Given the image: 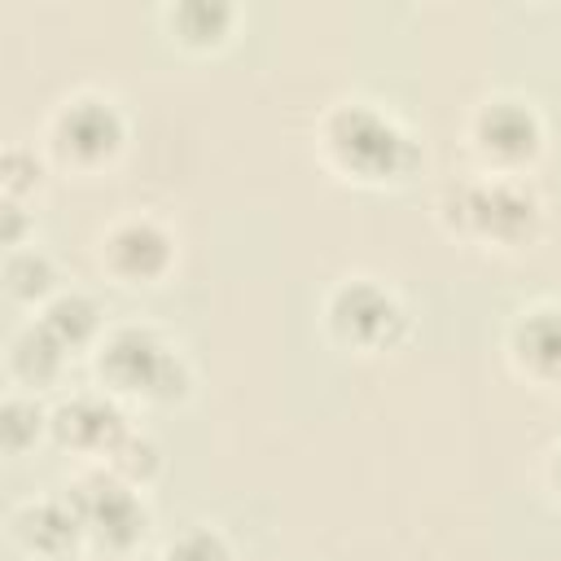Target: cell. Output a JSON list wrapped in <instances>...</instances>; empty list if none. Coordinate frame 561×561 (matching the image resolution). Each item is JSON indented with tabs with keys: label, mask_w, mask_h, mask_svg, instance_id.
I'll return each instance as SVG.
<instances>
[{
	"label": "cell",
	"mask_w": 561,
	"mask_h": 561,
	"mask_svg": "<svg viewBox=\"0 0 561 561\" xmlns=\"http://www.w3.org/2000/svg\"><path fill=\"white\" fill-rule=\"evenodd\" d=\"M92 373L118 403H184L193 394V364L175 337L149 320H118L92 346Z\"/></svg>",
	"instance_id": "3"
},
{
	"label": "cell",
	"mask_w": 561,
	"mask_h": 561,
	"mask_svg": "<svg viewBox=\"0 0 561 561\" xmlns=\"http://www.w3.org/2000/svg\"><path fill=\"white\" fill-rule=\"evenodd\" d=\"M44 438H53V408L39 394L9 390L0 403V447L9 456H26Z\"/></svg>",
	"instance_id": "16"
},
{
	"label": "cell",
	"mask_w": 561,
	"mask_h": 561,
	"mask_svg": "<svg viewBox=\"0 0 561 561\" xmlns=\"http://www.w3.org/2000/svg\"><path fill=\"white\" fill-rule=\"evenodd\" d=\"M0 237H4V250L35 245V210L22 206V202H4L0 197Z\"/></svg>",
	"instance_id": "20"
},
{
	"label": "cell",
	"mask_w": 561,
	"mask_h": 561,
	"mask_svg": "<svg viewBox=\"0 0 561 561\" xmlns=\"http://www.w3.org/2000/svg\"><path fill=\"white\" fill-rule=\"evenodd\" d=\"M320 324L337 351L373 359V355L394 351L408 337L412 316L394 285H386L381 276H368V272H346L329 285V294L320 302Z\"/></svg>",
	"instance_id": "5"
},
{
	"label": "cell",
	"mask_w": 561,
	"mask_h": 561,
	"mask_svg": "<svg viewBox=\"0 0 561 561\" xmlns=\"http://www.w3.org/2000/svg\"><path fill=\"white\" fill-rule=\"evenodd\" d=\"M101 469H110L114 478H123V482H131V486H149L158 473H162V447H158V438L153 434H145L140 425H131L127 434H123V443L105 456V465Z\"/></svg>",
	"instance_id": "18"
},
{
	"label": "cell",
	"mask_w": 561,
	"mask_h": 561,
	"mask_svg": "<svg viewBox=\"0 0 561 561\" xmlns=\"http://www.w3.org/2000/svg\"><path fill=\"white\" fill-rule=\"evenodd\" d=\"M70 368V351L31 316L22 320L9 342H4V373H9V386L13 390H26V394H44L53 386H61Z\"/></svg>",
	"instance_id": "12"
},
{
	"label": "cell",
	"mask_w": 561,
	"mask_h": 561,
	"mask_svg": "<svg viewBox=\"0 0 561 561\" xmlns=\"http://www.w3.org/2000/svg\"><path fill=\"white\" fill-rule=\"evenodd\" d=\"M9 539L31 561H70L79 548H88L83 522L66 491L31 495L9 513Z\"/></svg>",
	"instance_id": "11"
},
{
	"label": "cell",
	"mask_w": 561,
	"mask_h": 561,
	"mask_svg": "<svg viewBox=\"0 0 561 561\" xmlns=\"http://www.w3.org/2000/svg\"><path fill=\"white\" fill-rule=\"evenodd\" d=\"M96 263L123 289H153L175 272L180 237L153 210H123L96 232Z\"/></svg>",
	"instance_id": "7"
},
{
	"label": "cell",
	"mask_w": 561,
	"mask_h": 561,
	"mask_svg": "<svg viewBox=\"0 0 561 561\" xmlns=\"http://www.w3.org/2000/svg\"><path fill=\"white\" fill-rule=\"evenodd\" d=\"M0 285H4L9 302L31 307V311H39V307H44L53 294H61V289H66L57 259H53L48 250H39V245H18V250H4Z\"/></svg>",
	"instance_id": "15"
},
{
	"label": "cell",
	"mask_w": 561,
	"mask_h": 561,
	"mask_svg": "<svg viewBox=\"0 0 561 561\" xmlns=\"http://www.w3.org/2000/svg\"><path fill=\"white\" fill-rule=\"evenodd\" d=\"M35 320H39L70 355H75V351H92V346L101 342V333L110 329L101 302H96L88 289H79V285H66L61 294H53V298L35 311Z\"/></svg>",
	"instance_id": "14"
},
{
	"label": "cell",
	"mask_w": 561,
	"mask_h": 561,
	"mask_svg": "<svg viewBox=\"0 0 561 561\" xmlns=\"http://www.w3.org/2000/svg\"><path fill=\"white\" fill-rule=\"evenodd\" d=\"M158 22L167 26V35L184 53H210V48L228 44V35L237 26V4H228V0H175V4L158 9Z\"/></svg>",
	"instance_id": "13"
},
{
	"label": "cell",
	"mask_w": 561,
	"mask_h": 561,
	"mask_svg": "<svg viewBox=\"0 0 561 561\" xmlns=\"http://www.w3.org/2000/svg\"><path fill=\"white\" fill-rule=\"evenodd\" d=\"M434 215L447 237L473 250L522 254L543 232V193L535 188L530 175L469 171L438 193Z\"/></svg>",
	"instance_id": "2"
},
{
	"label": "cell",
	"mask_w": 561,
	"mask_h": 561,
	"mask_svg": "<svg viewBox=\"0 0 561 561\" xmlns=\"http://www.w3.org/2000/svg\"><path fill=\"white\" fill-rule=\"evenodd\" d=\"M66 495H70L79 522H83L88 548L110 552V557H127L131 548L145 543V535H149V504H145L140 486L114 478L101 465H88V469L75 473Z\"/></svg>",
	"instance_id": "8"
},
{
	"label": "cell",
	"mask_w": 561,
	"mask_h": 561,
	"mask_svg": "<svg viewBox=\"0 0 561 561\" xmlns=\"http://www.w3.org/2000/svg\"><path fill=\"white\" fill-rule=\"evenodd\" d=\"M508 368L535 390H561V298H535L504 329Z\"/></svg>",
	"instance_id": "10"
},
{
	"label": "cell",
	"mask_w": 561,
	"mask_h": 561,
	"mask_svg": "<svg viewBox=\"0 0 561 561\" xmlns=\"http://www.w3.org/2000/svg\"><path fill=\"white\" fill-rule=\"evenodd\" d=\"M158 561H232V543H228V535L219 526L193 522V526H184L180 535L167 539Z\"/></svg>",
	"instance_id": "19"
},
{
	"label": "cell",
	"mask_w": 561,
	"mask_h": 561,
	"mask_svg": "<svg viewBox=\"0 0 561 561\" xmlns=\"http://www.w3.org/2000/svg\"><path fill=\"white\" fill-rule=\"evenodd\" d=\"M543 486H548V495L561 504V443H552V447L543 451Z\"/></svg>",
	"instance_id": "21"
},
{
	"label": "cell",
	"mask_w": 561,
	"mask_h": 561,
	"mask_svg": "<svg viewBox=\"0 0 561 561\" xmlns=\"http://www.w3.org/2000/svg\"><path fill=\"white\" fill-rule=\"evenodd\" d=\"M465 149L473 158V171L530 175L548 149V123L530 96L491 92L465 118Z\"/></svg>",
	"instance_id": "6"
},
{
	"label": "cell",
	"mask_w": 561,
	"mask_h": 561,
	"mask_svg": "<svg viewBox=\"0 0 561 561\" xmlns=\"http://www.w3.org/2000/svg\"><path fill=\"white\" fill-rule=\"evenodd\" d=\"M127 114L105 88H70L44 118V158L70 175H101L127 149Z\"/></svg>",
	"instance_id": "4"
},
{
	"label": "cell",
	"mask_w": 561,
	"mask_h": 561,
	"mask_svg": "<svg viewBox=\"0 0 561 561\" xmlns=\"http://www.w3.org/2000/svg\"><path fill=\"white\" fill-rule=\"evenodd\" d=\"M316 158L346 184L390 188L416 175L421 145L408 123L368 96H337L316 118Z\"/></svg>",
	"instance_id": "1"
},
{
	"label": "cell",
	"mask_w": 561,
	"mask_h": 561,
	"mask_svg": "<svg viewBox=\"0 0 561 561\" xmlns=\"http://www.w3.org/2000/svg\"><path fill=\"white\" fill-rule=\"evenodd\" d=\"M131 430L127 408L96 390H70L53 403V443L88 465H105V456L123 443V434Z\"/></svg>",
	"instance_id": "9"
},
{
	"label": "cell",
	"mask_w": 561,
	"mask_h": 561,
	"mask_svg": "<svg viewBox=\"0 0 561 561\" xmlns=\"http://www.w3.org/2000/svg\"><path fill=\"white\" fill-rule=\"evenodd\" d=\"M48 171H53V162L44 158V149H35L26 140H9L0 153V197L31 206L44 193Z\"/></svg>",
	"instance_id": "17"
}]
</instances>
